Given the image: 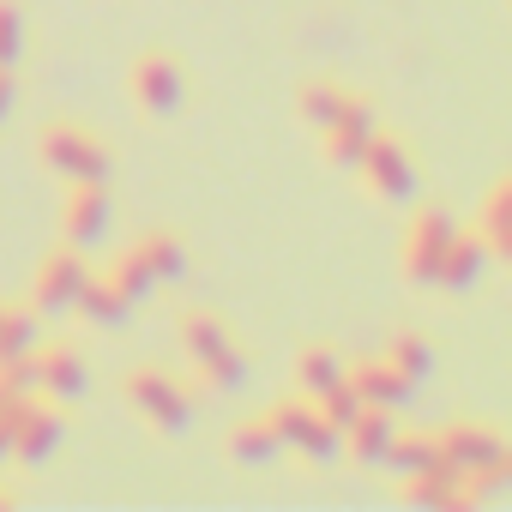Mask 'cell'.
<instances>
[{"mask_svg": "<svg viewBox=\"0 0 512 512\" xmlns=\"http://www.w3.org/2000/svg\"><path fill=\"white\" fill-rule=\"evenodd\" d=\"M13 410H19V398H13V392H0V464L13 458Z\"/></svg>", "mask_w": 512, "mask_h": 512, "instance_id": "obj_30", "label": "cell"}, {"mask_svg": "<svg viewBox=\"0 0 512 512\" xmlns=\"http://www.w3.org/2000/svg\"><path fill=\"white\" fill-rule=\"evenodd\" d=\"M392 410H374V404H362L350 422H344V446H350V458L356 464H380L386 458V446H392Z\"/></svg>", "mask_w": 512, "mask_h": 512, "instance_id": "obj_14", "label": "cell"}, {"mask_svg": "<svg viewBox=\"0 0 512 512\" xmlns=\"http://www.w3.org/2000/svg\"><path fill=\"white\" fill-rule=\"evenodd\" d=\"M386 464H392V470H404V476H458V470L440 458L434 434H392Z\"/></svg>", "mask_w": 512, "mask_h": 512, "instance_id": "obj_16", "label": "cell"}, {"mask_svg": "<svg viewBox=\"0 0 512 512\" xmlns=\"http://www.w3.org/2000/svg\"><path fill=\"white\" fill-rule=\"evenodd\" d=\"M404 500L428 506V512H452L458 506V476H404Z\"/></svg>", "mask_w": 512, "mask_h": 512, "instance_id": "obj_24", "label": "cell"}, {"mask_svg": "<svg viewBox=\"0 0 512 512\" xmlns=\"http://www.w3.org/2000/svg\"><path fill=\"white\" fill-rule=\"evenodd\" d=\"M338 115H344V91H338V85H326V79L302 85V121H308V127H320V133H326Z\"/></svg>", "mask_w": 512, "mask_h": 512, "instance_id": "obj_25", "label": "cell"}, {"mask_svg": "<svg viewBox=\"0 0 512 512\" xmlns=\"http://www.w3.org/2000/svg\"><path fill=\"white\" fill-rule=\"evenodd\" d=\"M278 452H284V440H278L272 416H253V422H241V428L229 434V458H235V464H272Z\"/></svg>", "mask_w": 512, "mask_h": 512, "instance_id": "obj_19", "label": "cell"}, {"mask_svg": "<svg viewBox=\"0 0 512 512\" xmlns=\"http://www.w3.org/2000/svg\"><path fill=\"white\" fill-rule=\"evenodd\" d=\"M103 235H109V193H103V181H73V193H67V241L85 253Z\"/></svg>", "mask_w": 512, "mask_h": 512, "instance_id": "obj_11", "label": "cell"}, {"mask_svg": "<svg viewBox=\"0 0 512 512\" xmlns=\"http://www.w3.org/2000/svg\"><path fill=\"white\" fill-rule=\"evenodd\" d=\"M85 278H91V272H85V253H79V247H67V253H55V260H43V272H37V320L73 314Z\"/></svg>", "mask_w": 512, "mask_h": 512, "instance_id": "obj_6", "label": "cell"}, {"mask_svg": "<svg viewBox=\"0 0 512 512\" xmlns=\"http://www.w3.org/2000/svg\"><path fill=\"white\" fill-rule=\"evenodd\" d=\"M43 163L61 181H109V151L79 127H49L43 133Z\"/></svg>", "mask_w": 512, "mask_h": 512, "instance_id": "obj_3", "label": "cell"}, {"mask_svg": "<svg viewBox=\"0 0 512 512\" xmlns=\"http://www.w3.org/2000/svg\"><path fill=\"white\" fill-rule=\"evenodd\" d=\"M109 284L127 296V302H139V296H151L157 290V278H151V266H145V253L133 247V253H121L115 260V272H109Z\"/></svg>", "mask_w": 512, "mask_h": 512, "instance_id": "obj_26", "label": "cell"}, {"mask_svg": "<svg viewBox=\"0 0 512 512\" xmlns=\"http://www.w3.org/2000/svg\"><path fill=\"white\" fill-rule=\"evenodd\" d=\"M13 97H19V85H13V67H0V121L13 115Z\"/></svg>", "mask_w": 512, "mask_h": 512, "instance_id": "obj_31", "label": "cell"}, {"mask_svg": "<svg viewBox=\"0 0 512 512\" xmlns=\"http://www.w3.org/2000/svg\"><path fill=\"white\" fill-rule=\"evenodd\" d=\"M266 416H272L278 440H284V446H296V452H308V458H332V452L344 446V434L320 416V404H314V398H302V404H278V410H266Z\"/></svg>", "mask_w": 512, "mask_h": 512, "instance_id": "obj_5", "label": "cell"}, {"mask_svg": "<svg viewBox=\"0 0 512 512\" xmlns=\"http://www.w3.org/2000/svg\"><path fill=\"white\" fill-rule=\"evenodd\" d=\"M31 368H37V392H49V398H85V386H91L79 350H67V344L31 350Z\"/></svg>", "mask_w": 512, "mask_h": 512, "instance_id": "obj_13", "label": "cell"}, {"mask_svg": "<svg viewBox=\"0 0 512 512\" xmlns=\"http://www.w3.org/2000/svg\"><path fill=\"white\" fill-rule=\"evenodd\" d=\"M482 260H488V247H482L476 235H452V241H446V260H440V284H446V290H476Z\"/></svg>", "mask_w": 512, "mask_h": 512, "instance_id": "obj_18", "label": "cell"}, {"mask_svg": "<svg viewBox=\"0 0 512 512\" xmlns=\"http://www.w3.org/2000/svg\"><path fill=\"white\" fill-rule=\"evenodd\" d=\"M19 55H25V19L13 0H0V67H13Z\"/></svg>", "mask_w": 512, "mask_h": 512, "instance_id": "obj_29", "label": "cell"}, {"mask_svg": "<svg viewBox=\"0 0 512 512\" xmlns=\"http://www.w3.org/2000/svg\"><path fill=\"white\" fill-rule=\"evenodd\" d=\"M434 446H440V458L464 476V470H476V464H494V458H506V440L494 434V428H482V422H452V428H440L434 434Z\"/></svg>", "mask_w": 512, "mask_h": 512, "instance_id": "obj_10", "label": "cell"}, {"mask_svg": "<svg viewBox=\"0 0 512 512\" xmlns=\"http://www.w3.org/2000/svg\"><path fill=\"white\" fill-rule=\"evenodd\" d=\"M37 332V308H0V356H31Z\"/></svg>", "mask_w": 512, "mask_h": 512, "instance_id": "obj_22", "label": "cell"}, {"mask_svg": "<svg viewBox=\"0 0 512 512\" xmlns=\"http://www.w3.org/2000/svg\"><path fill=\"white\" fill-rule=\"evenodd\" d=\"M61 434H67L61 410L19 398V410H13V458H19V464H43V458L61 446Z\"/></svg>", "mask_w": 512, "mask_h": 512, "instance_id": "obj_8", "label": "cell"}, {"mask_svg": "<svg viewBox=\"0 0 512 512\" xmlns=\"http://www.w3.org/2000/svg\"><path fill=\"white\" fill-rule=\"evenodd\" d=\"M181 344H187V356L199 362V374H205L217 392H235V386L247 380L241 350L229 344V332H223L211 314H187V320H181Z\"/></svg>", "mask_w": 512, "mask_h": 512, "instance_id": "obj_1", "label": "cell"}, {"mask_svg": "<svg viewBox=\"0 0 512 512\" xmlns=\"http://www.w3.org/2000/svg\"><path fill=\"white\" fill-rule=\"evenodd\" d=\"M139 253H145V266H151V278H157V284H175V278L187 272V253H181V241H175V235H145V241H139Z\"/></svg>", "mask_w": 512, "mask_h": 512, "instance_id": "obj_23", "label": "cell"}, {"mask_svg": "<svg viewBox=\"0 0 512 512\" xmlns=\"http://www.w3.org/2000/svg\"><path fill=\"white\" fill-rule=\"evenodd\" d=\"M338 380H344V362H338V350H326V344H308V350L296 356V386H302L308 398L332 392Z\"/></svg>", "mask_w": 512, "mask_h": 512, "instance_id": "obj_21", "label": "cell"}, {"mask_svg": "<svg viewBox=\"0 0 512 512\" xmlns=\"http://www.w3.org/2000/svg\"><path fill=\"white\" fill-rule=\"evenodd\" d=\"M314 404H320V416H326V422H332L338 434H344V422H350V416L362 410V398H356V386H350V380H338V386H332V392H320Z\"/></svg>", "mask_w": 512, "mask_h": 512, "instance_id": "obj_28", "label": "cell"}, {"mask_svg": "<svg viewBox=\"0 0 512 512\" xmlns=\"http://www.w3.org/2000/svg\"><path fill=\"white\" fill-rule=\"evenodd\" d=\"M356 169L368 175V187H374L380 199H410V193H416V163L404 157V145H392V139H380V133L362 145Z\"/></svg>", "mask_w": 512, "mask_h": 512, "instance_id": "obj_7", "label": "cell"}, {"mask_svg": "<svg viewBox=\"0 0 512 512\" xmlns=\"http://www.w3.org/2000/svg\"><path fill=\"white\" fill-rule=\"evenodd\" d=\"M386 362H392V368H398V374H404L410 386H422V380L434 374V350H428L422 338H410V332H404V338L392 344V356H386Z\"/></svg>", "mask_w": 512, "mask_h": 512, "instance_id": "obj_27", "label": "cell"}, {"mask_svg": "<svg viewBox=\"0 0 512 512\" xmlns=\"http://www.w3.org/2000/svg\"><path fill=\"white\" fill-rule=\"evenodd\" d=\"M0 506H7V494H0Z\"/></svg>", "mask_w": 512, "mask_h": 512, "instance_id": "obj_32", "label": "cell"}, {"mask_svg": "<svg viewBox=\"0 0 512 512\" xmlns=\"http://www.w3.org/2000/svg\"><path fill=\"white\" fill-rule=\"evenodd\" d=\"M344 380H350V386H356V398H362V404H374V410H398V404L416 392L392 362H362V368H350Z\"/></svg>", "mask_w": 512, "mask_h": 512, "instance_id": "obj_15", "label": "cell"}, {"mask_svg": "<svg viewBox=\"0 0 512 512\" xmlns=\"http://www.w3.org/2000/svg\"><path fill=\"white\" fill-rule=\"evenodd\" d=\"M482 247L512 260V181H494L482 199Z\"/></svg>", "mask_w": 512, "mask_h": 512, "instance_id": "obj_17", "label": "cell"}, {"mask_svg": "<svg viewBox=\"0 0 512 512\" xmlns=\"http://www.w3.org/2000/svg\"><path fill=\"white\" fill-rule=\"evenodd\" d=\"M452 235H458V223H452L440 205L416 211L410 241H404V272H410L416 284H440V260H446V241H452Z\"/></svg>", "mask_w": 512, "mask_h": 512, "instance_id": "obj_4", "label": "cell"}, {"mask_svg": "<svg viewBox=\"0 0 512 512\" xmlns=\"http://www.w3.org/2000/svg\"><path fill=\"white\" fill-rule=\"evenodd\" d=\"M73 308H79L91 326H121L133 302H127V296H121L109 278H85V290H79V302H73Z\"/></svg>", "mask_w": 512, "mask_h": 512, "instance_id": "obj_20", "label": "cell"}, {"mask_svg": "<svg viewBox=\"0 0 512 512\" xmlns=\"http://www.w3.org/2000/svg\"><path fill=\"white\" fill-rule=\"evenodd\" d=\"M320 139H326V163H332V169H356L362 145L374 139V109L356 103V97H344V115H338Z\"/></svg>", "mask_w": 512, "mask_h": 512, "instance_id": "obj_12", "label": "cell"}, {"mask_svg": "<svg viewBox=\"0 0 512 512\" xmlns=\"http://www.w3.org/2000/svg\"><path fill=\"white\" fill-rule=\"evenodd\" d=\"M127 404H133L157 434H187V422H193L187 392H181L169 374H157V368H133V374H127Z\"/></svg>", "mask_w": 512, "mask_h": 512, "instance_id": "obj_2", "label": "cell"}, {"mask_svg": "<svg viewBox=\"0 0 512 512\" xmlns=\"http://www.w3.org/2000/svg\"><path fill=\"white\" fill-rule=\"evenodd\" d=\"M133 97H139V109L145 115H175L181 109V97H187V85H181V67L169 61V55H145L139 67H133Z\"/></svg>", "mask_w": 512, "mask_h": 512, "instance_id": "obj_9", "label": "cell"}]
</instances>
